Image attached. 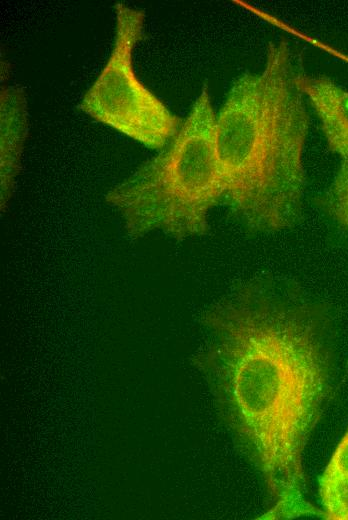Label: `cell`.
Instances as JSON below:
<instances>
[{"mask_svg":"<svg viewBox=\"0 0 348 520\" xmlns=\"http://www.w3.org/2000/svg\"><path fill=\"white\" fill-rule=\"evenodd\" d=\"M199 364L222 419L263 479L262 519L321 515L305 498L304 451L331 390L325 315L293 282L261 277L210 309Z\"/></svg>","mask_w":348,"mask_h":520,"instance_id":"6da1fadb","label":"cell"},{"mask_svg":"<svg viewBox=\"0 0 348 520\" xmlns=\"http://www.w3.org/2000/svg\"><path fill=\"white\" fill-rule=\"evenodd\" d=\"M296 74L288 42L271 41L262 71L241 74L216 115L224 199L254 232L291 227L300 213L309 115Z\"/></svg>","mask_w":348,"mask_h":520,"instance_id":"7a4b0ae2","label":"cell"},{"mask_svg":"<svg viewBox=\"0 0 348 520\" xmlns=\"http://www.w3.org/2000/svg\"><path fill=\"white\" fill-rule=\"evenodd\" d=\"M215 132L216 114L204 85L166 148L105 196L131 238L161 231L183 240L207 232L209 211L225 196Z\"/></svg>","mask_w":348,"mask_h":520,"instance_id":"3957f363","label":"cell"},{"mask_svg":"<svg viewBox=\"0 0 348 520\" xmlns=\"http://www.w3.org/2000/svg\"><path fill=\"white\" fill-rule=\"evenodd\" d=\"M115 35L110 55L80 102V109L150 149H161L182 120L138 78L133 53L143 38L145 12L125 3L115 6Z\"/></svg>","mask_w":348,"mask_h":520,"instance_id":"277c9868","label":"cell"},{"mask_svg":"<svg viewBox=\"0 0 348 520\" xmlns=\"http://www.w3.org/2000/svg\"><path fill=\"white\" fill-rule=\"evenodd\" d=\"M296 84L315 110L329 149L348 155V91L326 76L297 73Z\"/></svg>","mask_w":348,"mask_h":520,"instance_id":"5b68a950","label":"cell"},{"mask_svg":"<svg viewBox=\"0 0 348 520\" xmlns=\"http://www.w3.org/2000/svg\"><path fill=\"white\" fill-rule=\"evenodd\" d=\"M1 203H6L18 171L27 133L26 101L19 89L1 92Z\"/></svg>","mask_w":348,"mask_h":520,"instance_id":"8992f818","label":"cell"},{"mask_svg":"<svg viewBox=\"0 0 348 520\" xmlns=\"http://www.w3.org/2000/svg\"><path fill=\"white\" fill-rule=\"evenodd\" d=\"M321 516L327 520H348V476L323 472L319 478Z\"/></svg>","mask_w":348,"mask_h":520,"instance_id":"52a82bcc","label":"cell"},{"mask_svg":"<svg viewBox=\"0 0 348 520\" xmlns=\"http://www.w3.org/2000/svg\"><path fill=\"white\" fill-rule=\"evenodd\" d=\"M327 206L335 220L348 231V155L342 157L329 190Z\"/></svg>","mask_w":348,"mask_h":520,"instance_id":"ba28073f","label":"cell"},{"mask_svg":"<svg viewBox=\"0 0 348 520\" xmlns=\"http://www.w3.org/2000/svg\"><path fill=\"white\" fill-rule=\"evenodd\" d=\"M323 472L348 476V429L338 443Z\"/></svg>","mask_w":348,"mask_h":520,"instance_id":"9c48e42d","label":"cell"}]
</instances>
